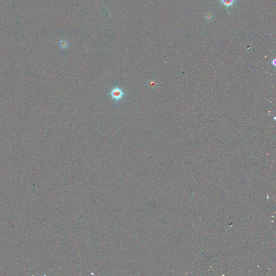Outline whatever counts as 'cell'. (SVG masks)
I'll return each mask as SVG.
<instances>
[{
  "instance_id": "cell-1",
  "label": "cell",
  "mask_w": 276,
  "mask_h": 276,
  "mask_svg": "<svg viewBox=\"0 0 276 276\" xmlns=\"http://www.w3.org/2000/svg\"><path fill=\"white\" fill-rule=\"evenodd\" d=\"M110 95L112 99L116 101H118L123 97L125 93L122 88H120L119 87H115L111 91Z\"/></svg>"
},
{
  "instance_id": "cell-2",
  "label": "cell",
  "mask_w": 276,
  "mask_h": 276,
  "mask_svg": "<svg viewBox=\"0 0 276 276\" xmlns=\"http://www.w3.org/2000/svg\"><path fill=\"white\" fill-rule=\"evenodd\" d=\"M238 1V0H219V2L225 7H226L228 14L229 13V8L233 7L234 4Z\"/></svg>"
},
{
  "instance_id": "cell-3",
  "label": "cell",
  "mask_w": 276,
  "mask_h": 276,
  "mask_svg": "<svg viewBox=\"0 0 276 276\" xmlns=\"http://www.w3.org/2000/svg\"><path fill=\"white\" fill-rule=\"evenodd\" d=\"M59 45H60V47L62 49H65L68 47V43L67 41L63 40V41H60Z\"/></svg>"
},
{
  "instance_id": "cell-4",
  "label": "cell",
  "mask_w": 276,
  "mask_h": 276,
  "mask_svg": "<svg viewBox=\"0 0 276 276\" xmlns=\"http://www.w3.org/2000/svg\"><path fill=\"white\" fill-rule=\"evenodd\" d=\"M212 15L210 12H208L205 15V19L207 20V21H210L212 19Z\"/></svg>"
}]
</instances>
